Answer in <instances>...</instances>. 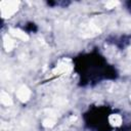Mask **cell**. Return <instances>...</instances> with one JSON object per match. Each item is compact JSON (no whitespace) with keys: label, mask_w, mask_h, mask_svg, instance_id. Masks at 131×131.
<instances>
[{"label":"cell","mask_w":131,"mask_h":131,"mask_svg":"<svg viewBox=\"0 0 131 131\" xmlns=\"http://www.w3.org/2000/svg\"><path fill=\"white\" fill-rule=\"evenodd\" d=\"M1 101H2V103L5 104V105H8V104H11V103H12V101H11L9 95L6 94V93H4V92H2V94H1Z\"/></svg>","instance_id":"2"},{"label":"cell","mask_w":131,"mask_h":131,"mask_svg":"<svg viewBox=\"0 0 131 131\" xmlns=\"http://www.w3.org/2000/svg\"><path fill=\"white\" fill-rule=\"evenodd\" d=\"M16 95H17V97H18L20 100H27V99L30 97V91H29V89H28L27 87L23 86V87H20V88L18 89Z\"/></svg>","instance_id":"1"}]
</instances>
